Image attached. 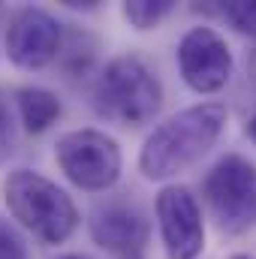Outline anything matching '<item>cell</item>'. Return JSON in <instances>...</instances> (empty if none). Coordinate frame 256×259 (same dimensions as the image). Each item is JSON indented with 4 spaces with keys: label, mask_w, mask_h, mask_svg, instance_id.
Masks as SVG:
<instances>
[{
    "label": "cell",
    "mask_w": 256,
    "mask_h": 259,
    "mask_svg": "<svg viewBox=\"0 0 256 259\" xmlns=\"http://www.w3.org/2000/svg\"><path fill=\"white\" fill-rule=\"evenodd\" d=\"M6 124H9V115H6V103H3V97H0V136L6 133Z\"/></svg>",
    "instance_id": "obj_14"
},
{
    "label": "cell",
    "mask_w": 256,
    "mask_h": 259,
    "mask_svg": "<svg viewBox=\"0 0 256 259\" xmlns=\"http://www.w3.org/2000/svg\"><path fill=\"white\" fill-rule=\"evenodd\" d=\"M205 202L223 232H247L256 226V166L229 154L205 178Z\"/></svg>",
    "instance_id": "obj_5"
},
{
    "label": "cell",
    "mask_w": 256,
    "mask_h": 259,
    "mask_svg": "<svg viewBox=\"0 0 256 259\" xmlns=\"http://www.w3.org/2000/svg\"><path fill=\"white\" fill-rule=\"evenodd\" d=\"M58 259H91V256H81V253H66V256H58Z\"/></svg>",
    "instance_id": "obj_16"
},
{
    "label": "cell",
    "mask_w": 256,
    "mask_h": 259,
    "mask_svg": "<svg viewBox=\"0 0 256 259\" xmlns=\"http://www.w3.org/2000/svg\"><path fill=\"white\" fill-rule=\"evenodd\" d=\"M247 136L253 139V145H256V112L250 115V121H247Z\"/></svg>",
    "instance_id": "obj_15"
},
{
    "label": "cell",
    "mask_w": 256,
    "mask_h": 259,
    "mask_svg": "<svg viewBox=\"0 0 256 259\" xmlns=\"http://www.w3.org/2000/svg\"><path fill=\"white\" fill-rule=\"evenodd\" d=\"M157 223L160 238L169 259H196L205 247V226L196 196L181 187L169 184L157 196Z\"/></svg>",
    "instance_id": "obj_7"
},
{
    "label": "cell",
    "mask_w": 256,
    "mask_h": 259,
    "mask_svg": "<svg viewBox=\"0 0 256 259\" xmlns=\"http://www.w3.org/2000/svg\"><path fill=\"white\" fill-rule=\"evenodd\" d=\"M220 15L244 36L256 39V0H232L220 6Z\"/></svg>",
    "instance_id": "obj_12"
},
{
    "label": "cell",
    "mask_w": 256,
    "mask_h": 259,
    "mask_svg": "<svg viewBox=\"0 0 256 259\" xmlns=\"http://www.w3.org/2000/svg\"><path fill=\"white\" fill-rule=\"evenodd\" d=\"M226 118L229 112L223 103H199L166 118L145 139L139 151V172L148 181H166L184 172L217 145Z\"/></svg>",
    "instance_id": "obj_1"
},
{
    "label": "cell",
    "mask_w": 256,
    "mask_h": 259,
    "mask_svg": "<svg viewBox=\"0 0 256 259\" xmlns=\"http://www.w3.org/2000/svg\"><path fill=\"white\" fill-rule=\"evenodd\" d=\"M253 66H256V58H253Z\"/></svg>",
    "instance_id": "obj_18"
},
{
    "label": "cell",
    "mask_w": 256,
    "mask_h": 259,
    "mask_svg": "<svg viewBox=\"0 0 256 259\" xmlns=\"http://www.w3.org/2000/svg\"><path fill=\"white\" fill-rule=\"evenodd\" d=\"M3 202L18 226L42 244H64L78 226L72 196L33 169H12L3 178Z\"/></svg>",
    "instance_id": "obj_2"
},
{
    "label": "cell",
    "mask_w": 256,
    "mask_h": 259,
    "mask_svg": "<svg viewBox=\"0 0 256 259\" xmlns=\"http://www.w3.org/2000/svg\"><path fill=\"white\" fill-rule=\"evenodd\" d=\"M0 259H27V247L21 232L0 217Z\"/></svg>",
    "instance_id": "obj_13"
},
{
    "label": "cell",
    "mask_w": 256,
    "mask_h": 259,
    "mask_svg": "<svg viewBox=\"0 0 256 259\" xmlns=\"http://www.w3.org/2000/svg\"><path fill=\"white\" fill-rule=\"evenodd\" d=\"M55 160L66 178L91 193L109 190L124 169L118 142L103 130H69L55 145Z\"/></svg>",
    "instance_id": "obj_4"
},
{
    "label": "cell",
    "mask_w": 256,
    "mask_h": 259,
    "mask_svg": "<svg viewBox=\"0 0 256 259\" xmlns=\"http://www.w3.org/2000/svg\"><path fill=\"white\" fill-rule=\"evenodd\" d=\"M94 106L103 118L115 124L142 127L160 112L163 84L139 55H118L106 64L97 78Z\"/></svg>",
    "instance_id": "obj_3"
},
{
    "label": "cell",
    "mask_w": 256,
    "mask_h": 259,
    "mask_svg": "<svg viewBox=\"0 0 256 259\" xmlns=\"http://www.w3.org/2000/svg\"><path fill=\"white\" fill-rule=\"evenodd\" d=\"M178 69L196 94H217L232 75V52L214 27H190L178 42Z\"/></svg>",
    "instance_id": "obj_6"
},
{
    "label": "cell",
    "mask_w": 256,
    "mask_h": 259,
    "mask_svg": "<svg viewBox=\"0 0 256 259\" xmlns=\"http://www.w3.org/2000/svg\"><path fill=\"white\" fill-rule=\"evenodd\" d=\"M172 0H127L121 6L124 18L139 30H151L154 24H160L169 12H172Z\"/></svg>",
    "instance_id": "obj_11"
},
{
    "label": "cell",
    "mask_w": 256,
    "mask_h": 259,
    "mask_svg": "<svg viewBox=\"0 0 256 259\" xmlns=\"http://www.w3.org/2000/svg\"><path fill=\"white\" fill-rule=\"evenodd\" d=\"M61 52V24L39 6H24L9 18L6 55L21 69H42Z\"/></svg>",
    "instance_id": "obj_8"
},
{
    "label": "cell",
    "mask_w": 256,
    "mask_h": 259,
    "mask_svg": "<svg viewBox=\"0 0 256 259\" xmlns=\"http://www.w3.org/2000/svg\"><path fill=\"white\" fill-rule=\"evenodd\" d=\"M148 235H151L148 220L142 217V211L130 205H106V208H97L91 217V238L100 247L118 253L121 259L142 256Z\"/></svg>",
    "instance_id": "obj_9"
},
{
    "label": "cell",
    "mask_w": 256,
    "mask_h": 259,
    "mask_svg": "<svg viewBox=\"0 0 256 259\" xmlns=\"http://www.w3.org/2000/svg\"><path fill=\"white\" fill-rule=\"evenodd\" d=\"M229 259H253V256H247V253H235V256H229Z\"/></svg>",
    "instance_id": "obj_17"
},
{
    "label": "cell",
    "mask_w": 256,
    "mask_h": 259,
    "mask_svg": "<svg viewBox=\"0 0 256 259\" xmlns=\"http://www.w3.org/2000/svg\"><path fill=\"white\" fill-rule=\"evenodd\" d=\"M15 106L21 115V124L27 133H46L58 118H61V100L55 91L39 88V84H27L15 91Z\"/></svg>",
    "instance_id": "obj_10"
}]
</instances>
